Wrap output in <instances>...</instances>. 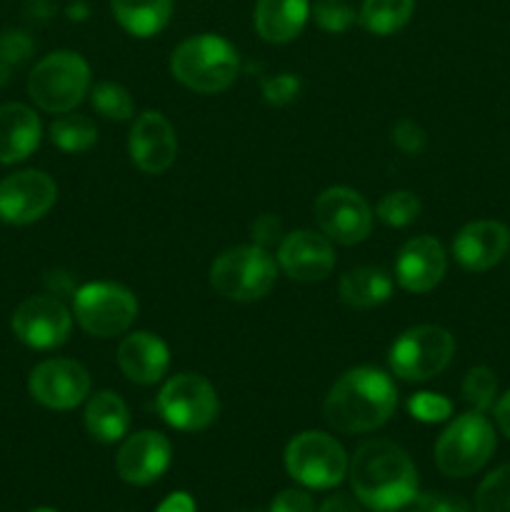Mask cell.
I'll use <instances>...</instances> for the list:
<instances>
[{"label": "cell", "instance_id": "44", "mask_svg": "<svg viewBox=\"0 0 510 512\" xmlns=\"http://www.w3.org/2000/svg\"><path fill=\"white\" fill-rule=\"evenodd\" d=\"M408 512H420V510H418V508H415V510H408Z\"/></svg>", "mask_w": 510, "mask_h": 512}, {"label": "cell", "instance_id": "17", "mask_svg": "<svg viewBox=\"0 0 510 512\" xmlns=\"http://www.w3.org/2000/svg\"><path fill=\"white\" fill-rule=\"evenodd\" d=\"M170 458H173V448L165 435L155 430H140L120 445L115 455V470L125 483L150 485L168 470Z\"/></svg>", "mask_w": 510, "mask_h": 512}, {"label": "cell", "instance_id": "35", "mask_svg": "<svg viewBox=\"0 0 510 512\" xmlns=\"http://www.w3.org/2000/svg\"><path fill=\"white\" fill-rule=\"evenodd\" d=\"M390 135H393V143L408 155H418L425 148V143H428V135H425V130L415 120H400Z\"/></svg>", "mask_w": 510, "mask_h": 512}, {"label": "cell", "instance_id": "20", "mask_svg": "<svg viewBox=\"0 0 510 512\" xmlns=\"http://www.w3.org/2000/svg\"><path fill=\"white\" fill-rule=\"evenodd\" d=\"M118 365L130 383L153 385L165 375L170 365L168 345L153 333H130L118 345Z\"/></svg>", "mask_w": 510, "mask_h": 512}, {"label": "cell", "instance_id": "11", "mask_svg": "<svg viewBox=\"0 0 510 512\" xmlns=\"http://www.w3.org/2000/svg\"><path fill=\"white\" fill-rule=\"evenodd\" d=\"M315 220L328 240L340 245H358L373 230V210L363 195L335 185L323 190L315 200Z\"/></svg>", "mask_w": 510, "mask_h": 512}, {"label": "cell", "instance_id": "28", "mask_svg": "<svg viewBox=\"0 0 510 512\" xmlns=\"http://www.w3.org/2000/svg\"><path fill=\"white\" fill-rule=\"evenodd\" d=\"M475 512H510V463L485 475L475 493Z\"/></svg>", "mask_w": 510, "mask_h": 512}, {"label": "cell", "instance_id": "26", "mask_svg": "<svg viewBox=\"0 0 510 512\" xmlns=\"http://www.w3.org/2000/svg\"><path fill=\"white\" fill-rule=\"evenodd\" d=\"M415 10V0H363L360 23L373 35H390L403 28Z\"/></svg>", "mask_w": 510, "mask_h": 512}, {"label": "cell", "instance_id": "41", "mask_svg": "<svg viewBox=\"0 0 510 512\" xmlns=\"http://www.w3.org/2000/svg\"><path fill=\"white\" fill-rule=\"evenodd\" d=\"M493 410H495V423H498V428L510 438V390L505 395H500V400L493 405Z\"/></svg>", "mask_w": 510, "mask_h": 512}, {"label": "cell", "instance_id": "42", "mask_svg": "<svg viewBox=\"0 0 510 512\" xmlns=\"http://www.w3.org/2000/svg\"><path fill=\"white\" fill-rule=\"evenodd\" d=\"M318 512H360V510L358 505H355V500L348 498V495H333V498H328L323 505H320Z\"/></svg>", "mask_w": 510, "mask_h": 512}, {"label": "cell", "instance_id": "24", "mask_svg": "<svg viewBox=\"0 0 510 512\" xmlns=\"http://www.w3.org/2000/svg\"><path fill=\"white\" fill-rule=\"evenodd\" d=\"M115 20L138 38H150L170 23L173 0H110Z\"/></svg>", "mask_w": 510, "mask_h": 512}, {"label": "cell", "instance_id": "2", "mask_svg": "<svg viewBox=\"0 0 510 512\" xmlns=\"http://www.w3.org/2000/svg\"><path fill=\"white\" fill-rule=\"evenodd\" d=\"M398 405L395 383L375 368H353L335 380L323 403L330 428L340 433H370L388 423Z\"/></svg>", "mask_w": 510, "mask_h": 512}, {"label": "cell", "instance_id": "43", "mask_svg": "<svg viewBox=\"0 0 510 512\" xmlns=\"http://www.w3.org/2000/svg\"><path fill=\"white\" fill-rule=\"evenodd\" d=\"M30 512H58V510H50V508H38V510H30Z\"/></svg>", "mask_w": 510, "mask_h": 512}, {"label": "cell", "instance_id": "39", "mask_svg": "<svg viewBox=\"0 0 510 512\" xmlns=\"http://www.w3.org/2000/svg\"><path fill=\"white\" fill-rule=\"evenodd\" d=\"M3 50L10 60H23L25 55L30 53V40L25 38L23 33H10L8 38H5Z\"/></svg>", "mask_w": 510, "mask_h": 512}, {"label": "cell", "instance_id": "27", "mask_svg": "<svg viewBox=\"0 0 510 512\" xmlns=\"http://www.w3.org/2000/svg\"><path fill=\"white\" fill-rule=\"evenodd\" d=\"M50 140L65 153H85L98 140V128L85 115L63 113L50 125Z\"/></svg>", "mask_w": 510, "mask_h": 512}, {"label": "cell", "instance_id": "21", "mask_svg": "<svg viewBox=\"0 0 510 512\" xmlns=\"http://www.w3.org/2000/svg\"><path fill=\"white\" fill-rule=\"evenodd\" d=\"M40 118L23 103L0 105V163H20L40 145Z\"/></svg>", "mask_w": 510, "mask_h": 512}, {"label": "cell", "instance_id": "7", "mask_svg": "<svg viewBox=\"0 0 510 512\" xmlns=\"http://www.w3.org/2000/svg\"><path fill=\"white\" fill-rule=\"evenodd\" d=\"M285 470L305 488L330 490L343 483L348 473V455L328 433L308 430L295 435L285 448Z\"/></svg>", "mask_w": 510, "mask_h": 512}, {"label": "cell", "instance_id": "16", "mask_svg": "<svg viewBox=\"0 0 510 512\" xmlns=\"http://www.w3.org/2000/svg\"><path fill=\"white\" fill-rule=\"evenodd\" d=\"M278 265L298 283H318L335 268V250L325 235L313 230H295L278 245Z\"/></svg>", "mask_w": 510, "mask_h": 512}, {"label": "cell", "instance_id": "23", "mask_svg": "<svg viewBox=\"0 0 510 512\" xmlns=\"http://www.w3.org/2000/svg\"><path fill=\"white\" fill-rule=\"evenodd\" d=\"M85 428H88L90 438L100 440V443H118L130 428L128 405L113 390H100L88 400Z\"/></svg>", "mask_w": 510, "mask_h": 512}, {"label": "cell", "instance_id": "36", "mask_svg": "<svg viewBox=\"0 0 510 512\" xmlns=\"http://www.w3.org/2000/svg\"><path fill=\"white\" fill-rule=\"evenodd\" d=\"M418 510L420 512H470L468 503L463 498H455V495H443V493H430L420 495Z\"/></svg>", "mask_w": 510, "mask_h": 512}, {"label": "cell", "instance_id": "22", "mask_svg": "<svg viewBox=\"0 0 510 512\" xmlns=\"http://www.w3.org/2000/svg\"><path fill=\"white\" fill-rule=\"evenodd\" d=\"M310 15L308 0H258L253 13L255 30L268 43H290L298 38Z\"/></svg>", "mask_w": 510, "mask_h": 512}, {"label": "cell", "instance_id": "13", "mask_svg": "<svg viewBox=\"0 0 510 512\" xmlns=\"http://www.w3.org/2000/svg\"><path fill=\"white\" fill-rule=\"evenodd\" d=\"M58 200V185L43 170H20L0 180V220L28 225L43 218Z\"/></svg>", "mask_w": 510, "mask_h": 512}, {"label": "cell", "instance_id": "4", "mask_svg": "<svg viewBox=\"0 0 510 512\" xmlns=\"http://www.w3.org/2000/svg\"><path fill=\"white\" fill-rule=\"evenodd\" d=\"M90 68L73 50L50 53L30 70L28 95L40 110L53 115L70 113L88 95Z\"/></svg>", "mask_w": 510, "mask_h": 512}, {"label": "cell", "instance_id": "40", "mask_svg": "<svg viewBox=\"0 0 510 512\" xmlns=\"http://www.w3.org/2000/svg\"><path fill=\"white\" fill-rule=\"evenodd\" d=\"M155 512H195V500L188 493H173L160 503Z\"/></svg>", "mask_w": 510, "mask_h": 512}, {"label": "cell", "instance_id": "3", "mask_svg": "<svg viewBox=\"0 0 510 512\" xmlns=\"http://www.w3.org/2000/svg\"><path fill=\"white\" fill-rule=\"evenodd\" d=\"M238 50L220 35H195L170 55V73L195 93H220L238 78Z\"/></svg>", "mask_w": 510, "mask_h": 512}, {"label": "cell", "instance_id": "5", "mask_svg": "<svg viewBox=\"0 0 510 512\" xmlns=\"http://www.w3.org/2000/svg\"><path fill=\"white\" fill-rule=\"evenodd\" d=\"M495 445L498 440L490 420L480 410H470L440 433L435 443V465L448 478H470L493 458Z\"/></svg>", "mask_w": 510, "mask_h": 512}, {"label": "cell", "instance_id": "6", "mask_svg": "<svg viewBox=\"0 0 510 512\" xmlns=\"http://www.w3.org/2000/svg\"><path fill=\"white\" fill-rule=\"evenodd\" d=\"M278 265L260 245H238L215 258L210 265V285L215 293L238 303L260 300L273 290Z\"/></svg>", "mask_w": 510, "mask_h": 512}, {"label": "cell", "instance_id": "12", "mask_svg": "<svg viewBox=\"0 0 510 512\" xmlns=\"http://www.w3.org/2000/svg\"><path fill=\"white\" fill-rule=\"evenodd\" d=\"M73 315L55 295H33L13 313V333L20 343L35 350L60 348L70 338Z\"/></svg>", "mask_w": 510, "mask_h": 512}, {"label": "cell", "instance_id": "33", "mask_svg": "<svg viewBox=\"0 0 510 512\" xmlns=\"http://www.w3.org/2000/svg\"><path fill=\"white\" fill-rule=\"evenodd\" d=\"M408 410L420 423H443V420L450 418L453 405H450L448 398L438 393H415L408 400Z\"/></svg>", "mask_w": 510, "mask_h": 512}, {"label": "cell", "instance_id": "18", "mask_svg": "<svg viewBox=\"0 0 510 512\" xmlns=\"http://www.w3.org/2000/svg\"><path fill=\"white\" fill-rule=\"evenodd\" d=\"M510 230L498 220H473L453 240V255L470 273L495 268L508 255Z\"/></svg>", "mask_w": 510, "mask_h": 512}, {"label": "cell", "instance_id": "25", "mask_svg": "<svg viewBox=\"0 0 510 512\" xmlns=\"http://www.w3.org/2000/svg\"><path fill=\"white\" fill-rule=\"evenodd\" d=\"M340 300L350 308H375V305L385 303L393 293V280L385 270L380 268H355L340 278L338 285Z\"/></svg>", "mask_w": 510, "mask_h": 512}, {"label": "cell", "instance_id": "14", "mask_svg": "<svg viewBox=\"0 0 510 512\" xmlns=\"http://www.w3.org/2000/svg\"><path fill=\"white\" fill-rule=\"evenodd\" d=\"M28 390L45 408L73 410L88 398L90 375L75 360L50 358L35 365L28 378Z\"/></svg>", "mask_w": 510, "mask_h": 512}, {"label": "cell", "instance_id": "37", "mask_svg": "<svg viewBox=\"0 0 510 512\" xmlns=\"http://www.w3.org/2000/svg\"><path fill=\"white\" fill-rule=\"evenodd\" d=\"M270 512H313V500L305 490L290 488L275 495V500L270 503Z\"/></svg>", "mask_w": 510, "mask_h": 512}, {"label": "cell", "instance_id": "29", "mask_svg": "<svg viewBox=\"0 0 510 512\" xmlns=\"http://www.w3.org/2000/svg\"><path fill=\"white\" fill-rule=\"evenodd\" d=\"M90 103L108 120H128L135 113V103L128 90L118 83H110V80L95 85L93 93H90Z\"/></svg>", "mask_w": 510, "mask_h": 512}, {"label": "cell", "instance_id": "19", "mask_svg": "<svg viewBox=\"0 0 510 512\" xmlns=\"http://www.w3.org/2000/svg\"><path fill=\"white\" fill-rule=\"evenodd\" d=\"M448 260L443 245L430 235L410 238L395 260V278L408 293H430L443 280Z\"/></svg>", "mask_w": 510, "mask_h": 512}, {"label": "cell", "instance_id": "31", "mask_svg": "<svg viewBox=\"0 0 510 512\" xmlns=\"http://www.w3.org/2000/svg\"><path fill=\"white\" fill-rule=\"evenodd\" d=\"M495 395H498V378H495L493 370L485 368V365L470 368L463 380V398L475 410L485 413V410H490L495 405Z\"/></svg>", "mask_w": 510, "mask_h": 512}, {"label": "cell", "instance_id": "9", "mask_svg": "<svg viewBox=\"0 0 510 512\" xmlns=\"http://www.w3.org/2000/svg\"><path fill=\"white\" fill-rule=\"evenodd\" d=\"M73 315L93 338H115L138 318V300L118 283H88L73 295Z\"/></svg>", "mask_w": 510, "mask_h": 512}, {"label": "cell", "instance_id": "15", "mask_svg": "<svg viewBox=\"0 0 510 512\" xmlns=\"http://www.w3.org/2000/svg\"><path fill=\"white\" fill-rule=\"evenodd\" d=\"M128 153L135 168L143 170V173H165L178 155V138H175L170 120L158 110L138 115V120L130 128Z\"/></svg>", "mask_w": 510, "mask_h": 512}, {"label": "cell", "instance_id": "38", "mask_svg": "<svg viewBox=\"0 0 510 512\" xmlns=\"http://www.w3.org/2000/svg\"><path fill=\"white\" fill-rule=\"evenodd\" d=\"M253 240L255 245L268 250L270 245L280 243V220L275 215H260L258 220L253 223Z\"/></svg>", "mask_w": 510, "mask_h": 512}, {"label": "cell", "instance_id": "32", "mask_svg": "<svg viewBox=\"0 0 510 512\" xmlns=\"http://www.w3.org/2000/svg\"><path fill=\"white\" fill-rule=\"evenodd\" d=\"M313 15L315 23L328 33H343L355 20V10L348 0H315Z\"/></svg>", "mask_w": 510, "mask_h": 512}, {"label": "cell", "instance_id": "30", "mask_svg": "<svg viewBox=\"0 0 510 512\" xmlns=\"http://www.w3.org/2000/svg\"><path fill=\"white\" fill-rule=\"evenodd\" d=\"M375 213L390 228H405L420 215V200L410 190H395V193H388L380 200Z\"/></svg>", "mask_w": 510, "mask_h": 512}, {"label": "cell", "instance_id": "1", "mask_svg": "<svg viewBox=\"0 0 510 512\" xmlns=\"http://www.w3.org/2000/svg\"><path fill=\"white\" fill-rule=\"evenodd\" d=\"M348 473L358 503L373 512H395L418 498V470L408 453L390 440L360 445Z\"/></svg>", "mask_w": 510, "mask_h": 512}, {"label": "cell", "instance_id": "10", "mask_svg": "<svg viewBox=\"0 0 510 512\" xmlns=\"http://www.w3.org/2000/svg\"><path fill=\"white\" fill-rule=\"evenodd\" d=\"M218 393L213 385L195 373H180L163 385L158 395V413L165 423L183 433L205 430L218 418Z\"/></svg>", "mask_w": 510, "mask_h": 512}, {"label": "cell", "instance_id": "34", "mask_svg": "<svg viewBox=\"0 0 510 512\" xmlns=\"http://www.w3.org/2000/svg\"><path fill=\"white\" fill-rule=\"evenodd\" d=\"M300 80L290 73L273 75V78L263 80V98L270 105H288L298 98Z\"/></svg>", "mask_w": 510, "mask_h": 512}, {"label": "cell", "instance_id": "8", "mask_svg": "<svg viewBox=\"0 0 510 512\" xmlns=\"http://www.w3.org/2000/svg\"><path fill=\"white\" fill-rule=\"evenodd\" d=\"M455 355V340L440 325H415L393 343L388 355L390 370L408 383H423L435 378L450 365Z\"/></svg>", "mask_w": 510, "mask_h": 512}]
</instances>
